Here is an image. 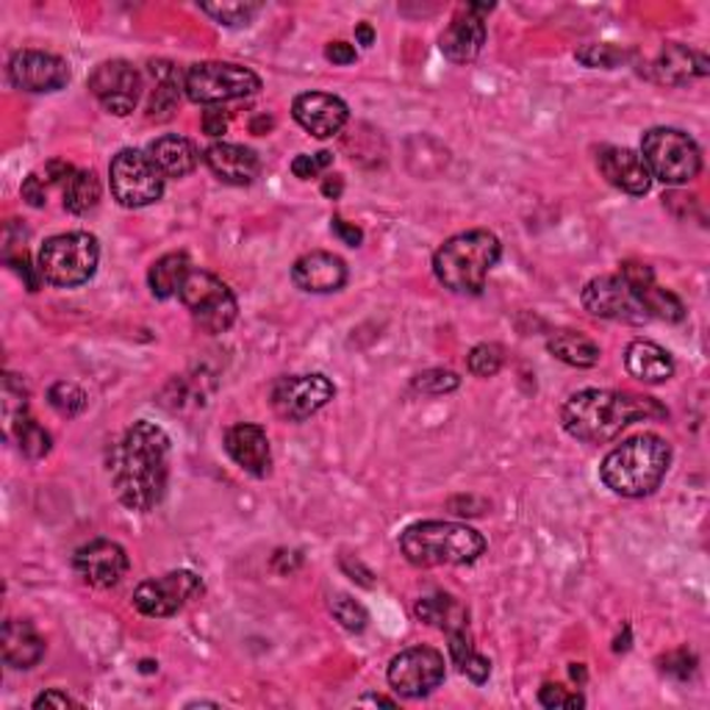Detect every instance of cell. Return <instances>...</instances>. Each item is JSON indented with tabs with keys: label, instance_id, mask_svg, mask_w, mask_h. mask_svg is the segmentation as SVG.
Instances as JSON below:
<instances>
[{
	"label": "cell",
	"instance_id": "obj_1",
	"mask_svg": "<svg viewBox=\"0 0 710 710\" xmlns=\"http://www.w3.org/2000/svg\"><path fill=\"white\" fill-rule=\"evenodd\" d=\"M170 436L156 422H133L111 452V483L126 508L148 513L164 500L170 483Z\"/></svg>",
	"mask_w": 710,
	"mask_h": 710
},
{
	"label": "cell",
	"instance_id": "obj_2",
	"mask_svg": "<svg viewBox=\"0 0 710 710\" xmlns=\"http://www.w3.org/2000/svg\"><path fill=\"white\" fill-rule=\"evenodd\" d=\"M663 417H669V411L652 397L613 389L574 391L561 408L563 430L586 444H606L633 422Z\"/></svg>",
	"mask_w": 710,
	"mask_h": 710
},
{
	"label": "cell",
	"instance_id": "obj_3",
	"mask_svg": "<svg viewBox=\"0 0 710 710\" xmlns=\"http://www.w3.org/2000/svg\"><path fill=\"white\" fill-rule=\"evenodd\" d=\"M669 467H672V444L658 433H641L608 452L600 478L613 494L639 500L663 483Z\"/></svg>",
	"mask_w": 710,
	"mask_h": 710
},
{
	"label": "cell",
	"instance_id": "obj_4",
	"mask_svg": "<svg viewBox=\"0 0 710 710\" xmlns=\"http://www.w3.org/2000/svg\"><path fill=\"white\" fill-rule=\"evenodd\" d=\"M502 256V242L491 231H463L447 239L433 256V272L456 294H480L486 278Z\"/></svg>",
	"mask_w": 710,
	"mask_h": 710
},
{
	"label": "cell",
	"instance_id": "obj_5",
	"mask_svg": "<svg viewBox=\"0 0 710 710\" xmlns=\"http://www.w3.org/2000/svg\"><path fill=\"white\" fill-rule=\"evenodd\" d=\"M400 550L413 567H463L486 552L483 533L458 522H417L402 530Z\"/></svg>",
	"mask_w": 710,
	"mask_h": 710
},
{
	"label": "cell",
	"instance_id": "obj_6",
	"mask_svg": "<svg viewBox=\"0 0 710 710\" xmlns=\"http://www.w3.org/2000/svg\"><path fill=\"white\" fill-rule=\"evenodd\" d=\"M100 244L92 233L70 231L44 239L37 253V267L42 281L59 289H76L92 281L98 272Z\"/></svg>",
	"mask_w": 710,
	"mask_h": 710
},
{
	"label": "cell",
	"instance_id": "obj_7",
	"mask_svg": "<svg viewBox=\"0 0 710 710\" xmlns=\"http://www.w3.org/2000/svg\"><path fill=\"white\" fill-rule=\"evenodd\" d=\"M641 159L652 181H661L667 187H686L702 172L700 144L680 128H650L641 139Z\"/></svg>",
	"mask_w": 710,
	"mask_h": 710
},
{
	"label": "cell",
	"instance_id": "obj_8",
	"mask_svg": "<svg viewBox=\"0 0 710 710\" xmlns=\"http://www.w3.org/2000/svg\"><path fill=\"white\" fill-rule=\"evenodd\" d=\"M261 89V78L250 67L228 61H200L183 76V92L198 106H220L250 98Z\"/></svg>",
	"mask_w": 710,
	"mask_h": 710
},
{
	"label": "cell",
	"instance_id": "obj_9",
	"mask_svg": "<svg viewBox=\"0 0 710 710\" xmlns=\"http://www.w3.org/2000/svg\"><path fill=\"white\" fill-rule=\"evenodd\" d=\"M178 298H181V303L192 314L194 326L200 331L211 333V337L231 331V326L239 317L237 294L231 292V287L226 281H220V278L206 270L189 272Z\"/></svg>",
	"mask_w": 710,
	"mask_h": 710
},
{
	"label": "cell",
	"instance_id": "obj_10",
	"mask_svg": "<svg viewBox=\"0 0 710 710\" xmlns=\"http://www.w3.org/2000/svg\"><path fill=\"white\" fill-rule=\"evenodd\" d=\"M164 181L159 167L150 161L148 153L142 150L126 148L111 159L109 164V183L111 194L126 209H144L161 200L164 194Z\"/></svg>",
	"mask_w": 710,
	"mask_h": 710
},
{
	"label": "cell",
	"instance_id": "obj_11",
	"mask_svg": "<svg viewBox=\"0 0 710 710\" xmlns=\"http://www.w3.org/2000/svg\"><path fill=\"white\" fill-rule=\"evenodd\" d=\"M580 300H583V309L591 317H600V320L628 322V326H644V322H650V311L644 306V289H636L622 276L591 278L586 283Z\"/></svg>",
	"mask_w": 710,
	"mask_h": 710
},
{
	"label": "cell",
	"instance_id": "obj_12",
	"mask_svg": "<svg viewBox=\"0 0 710 710\" xmlns=\"http://www.w3.org/2000/svg\"><path fill=\"white\" fill-rule=\"evenodd\" d=\"M389 686L406 700H422L433 694L447 678V661L433 647H408L389 663Z\"/></svg>",
	"mask_w": 710,
	"mask_h": 710
},
{
	"label": "cell",
	"instance_id": "obj_13",
	"mask_svg": "<svg viewBox=\"0 0 710 710\" xmlns=\"http://www.w3.org/2000/svg\"><path fill=\"white\" fill-rule=\"evenodd\" d=\"M337 397V386L320 372L287 374L272 386V408L289 422H306Z\"/></svg>",
	"mask_w": 710,
	"mask_h": 710
},
{
	"label": "cell",
	"instance_id": "obj_14",
	"mask_svg": "<svg viewBox=\"0 0 710 710\" xmlns=\"http://www.w3.org/2000/svg\"><path fill=\"white\" fill-rule=\"evenodd\" d=\"M200 591H203V580L189 569H178V572H167L161 578L139 583L133 591V608L142 617L167 619L181 611Z\"/></svg>",
	"mask_w": 710,
	"mask_h": 710
},
{
	"label": "cell",
	"instance_id": "obj_15",
	"mask_svg": "<svg viewBox=\"0 0 710 710\" xmlns=\"http://www.w3.org/2000/svg\"><path fill=\"white\" fill-rule=\"evenodd\" d=\"M89 92L98 98L109 114L128 117L142 98V76L137 67L126 59L103 61L89 76Z\"/></svg>",
	"mask_w": 710,
	"mask_h": 710
},
{
	"label": "cell",
	"instance_id": "obj_16",
	"mask_svg": "<svg viewBox=\"0 0 710 710\" xmlns=\"http://www.w3.org/2000/svg\"><path fill=\"white\" fill-rule=\"evenodd\" d=\"M9 81L31 94L59 92L70 83V64L44 50H17L9 59Z\"/></svg>",
	"mask_w": 710,
	"mask_h": 710
},
{
	"label": "cell",
	"instance_id": "obj_17",
	"mask_svg": "<svg viewBox=\"0 0 710 710\" xmlns=\"http://www.w3.org/2000/svg\"><path fill=\"white\" fill-rule=\"evenodd\" d=\"M491 9H494V3H469L452 17L450 26L439 37V48L447 61L467 64V61L478 59L486 44V37H489L483 14H489Z\"/></svg>",
	"mask_w": 710,
	"mask_h": 710
},
{
	"label": "cell",
	"instance_id": "obj_18",
	"mask_svg": "<svg viewBox=\"0 0 710 710\" xmlns=\"http://www.w3.org/2000/svg\"><path fill=\"white\" fill-rule=\"evenodd\" d=\"M78 578L94 589H114L128 572V556L117 541L94 539L83 544L72 558Z\"/></svg>",
	"mask_w": 710,
	"mask_h": 710
},
{
	"label": "cell",
	"instance_id": "obj_19",
	"mask_svg": "<svg viewBox=\"0 0 710 710\" xmlns=\"http://www.w3.org/2000/svg\"><path fill=\"white\" fill-rule=\"evenodd\" d=\"M292 117L303 131L317 139H331L344 131L350 120V109L342 98L328 92H303L294 98Z\"/></svg>",
	"mask_w": 710,
	"mask_h": 710
},
{
	"label": "cell",
	"instance_id": "obj_20",
	"mask_svg": "<svg viewBox=\"0 0 710 710\" xmlns=\"http://www.w3.org/2000/svg\"><path fill=\"white\" fill-rule=\"evenodd\" d=\"M597 170L611 187L622 189L624 194H633V198H644L652 189V176L644 159L630 148H617V144L600 148L597 150Z\"/></svg>",
	"mask_w": 710,
	"mask_h": 710
},
{
	"label": "cell",
	"instance_id": "obj_21",
	"mask_svg": "<svg viewBox=\"0 0 710 710\" xmlns=\"http://www.w3.org/2000/svg\"><path fill=\"white\" fill-rule=\"evenodd\" d=\"M292 283L300 292L309 294L339 292L348 283V264L339 256L326 253V250H314V253H306L294 261Z\"/></svg>",
	"mask_w": 710,
	"mask_h": 710
},
{
	"label": "cell",
	"instance_id": "obj_22",
	"mask_svg": "<svg viewBox=\"0 0 710 710\" xmlns=\"http://www.w3.org/2000/svg\"><path fill=\"white\" fill-rule=\"evenodd\" d=\"M226 452L233 458L237 467H242L244 472L256 474V478H264L272 467L270 439H267V430L261 428V424H253V422L233 424V428L226 433Z\"/></svg>",
	"mask_w": 710,
	"mask_h": 710
},
{
	"label": "cell",
	"instance_id": "obj_23",
	"mask_svg": "<svg viewBox=\"0 0 710 710\" xmlns=\"http://www.w3.org/2000/svg\"><path fill=\"white\" fill-rule=\"evenodd\" d=\"M203 159L209 164V170L222 183H231V187H248V183H253L261 167L256 150L233 142H214L206 150Z\"/></svg>",
	"mask_w": 710,
	"mask_h": 710
},
{
	"label": "cell",
	"instance_id": "obj_24",
	"mask_svg": "<svg viewBox=\"0 0 710 710\" xmlns=\"http://www.w3.org/2000/svg\"><path fill=\"white\" fill-rule=\"evenodd\" d=\"M656 78L667 87H686L691 83L694 78H702L710 72V61L706 53L700 50H691L689 44H680V42H669L667 48L661 50L656 61Z\"/></svg>",
	"mask_w": 710,
	"mask_h": 710
},
{
	"label": "cell",
	"instance_id": "obj_25",
	"mask_svg": "<svg viewBox=\"0 0 710 710\" xmlns=\"http://www.w3.org/2000/svg\"><path fill=\"white\" fill-rule=\"evenodd\" d=\"M144 153L150 156V161L159 167L164 178H187L200 164L198 144L187 137H178V133H164V137L153 139Z\"/></svg>",
	"mask_w": 710,
	"mask_h": 710
},
{
	"label": "cell",
	"instance_id": "obj_26",
	"mask_svg": "<svg viewBox=\"0 0 710 710\" xmlns=\"http://www.w3.org/2000/svg\"><path fill=\"white\" fill-rule=\"evenodd\" d=\"M624 367L633 374L636 380L647 386H661L667 380H672L674 374V358L667 348L656 342H647V339H636L624 350Z\"/></svg>",
	"mask_w": 710,
	"mask_h": 710
},
{
	"label": "cell",
	"instance_id": "obj_27",
	"mask_svg": "<svg viewBox=\"0 0 710 710\" xmlns=\"http://www.w3.org/2000/svg\"><path fill=\"white\" fill-rule=\"evenodd\" d=\"M3 661L11 669H33L44 658V639L31 622L9 619L3 624Z\"/></svg>",
	"mask_w": 710,
	"mask_h": 710
},
{
	"label": "cell",
	"instance_id": "obj_28",
	"mask_svg": "<svg viewBox=\"0 0 710 710\" xmlns=\"http://www.w3.org/2000/svg\"><path fill=\"white\" fill-rule=\"evenodd\" d=\"M150 72L156 78V87H153V98H150L148 106V117L150 120H170L172 111L178 109V100H181L183 92V81L178 76V70L167 61H150Z\"/></svg>",
	"mask_w": 710,
	"mask_h": 710
},
{
	"label": "cell",
	"instance_id": "obj_29",
	"mask_svg": "<svg viewBox=\"0 0 710 710\" xmlns=\"http://www.w3.org/2000/svg\"><path fill=\"white\" fill-rule=\"evenodd\" d=\"M413 611L424 624H433V628L444 630L447 636L458 633V630H469V611L450 594L422 597Z\"/></svg>",
	"mask_w": 710,
	"mask_h": 710
},
{
	"label": "cell",
	"instance_id": "obj_30",
	"mask_svg": "<svg viewBox=\"0 0 710 710\" xmlns=\"http://www.w3.org/2000/svg\"><path fill=\"white\" fill-rule=\"evenodd\" d=\"M192 272L187 253H167L159 261H153L148 272V287L153 292L156 300H170L176 294H181L183 281Z\"/></svg>",
	"mask_w": 710,
	"mask_h": 710
},
{
	"label": "cell",
	"instance_id": "obj_31",
	"mask_svg": "<svg viewBox=\"0 0 710 710\" xmlns=\"http://www.w3.org/2000/svg\"><path fill=\"white\" fill-rule=\"evenodd\" d=\"M547 350L558 358V361L569 363V367H578V369H589L600 363V344L591 342L589 337L583 333H574V331H558L556 337L547 342Z\"/></svg>",
	"mask_w": 710,
	"mask_h": 710
},
{
	"label": "cell",
	"instance_id": "obj_32",
	"mask_svg": "<svg viewBox=\"0 0 710 710\" xmlns=\"http://www.w3.org/2000/svg\"><path fill=\"white\" fill-rule=\"evenodd\" d=\"M61 198L70 214H89L100 200V181L92 170H72L61 183Z\"/></svg>",
	"mask_w": 710,
	"mask_h": 710
},
{
	"label": "cell",
	"instance_id": "obj_33",
	"mask_svg": "<svg viewBox=\"0 0 710 710\" xmlns=\"http://www.w3.org/2000/svg\"><path fill=\"white\" fill-rule=\"evenodd\" d=\"M9 433H14L17 447H20L22 456L33 458V461L48 456L50 447H53V439H50L48 430H44L39 422H33L31 417L17 419V422L9 428Z\"/></svg>",
	"mask_w": 710,
	"mask_h": 710
},
{
	"label": "cell",
	"instance_id": "obj_34",
	"mask_svg": "<svg viewBox=\"0 0 710 710\" xmlns=\"http://www.w3.org/2000/svg\"><path fill=\"white\" fill-rule=\"evenodd\" d=\"M48 402H50V408H53V411L59 413V417L72 419V417H78V413L87 411L89 397H87V391L81 389V386L67 383V380H59V383L50 386Z\"/></svg>",
	"mask_w": 710,
	"mask_h": 710
},
{
	"label": "cell",
	"instance_id": "obj_35",
	"mask_svg": "<svg viewBox=\"0 0 710 710\" xmlns=\"http://www.w3.org/2000/svg\"><path fill=\"white\" fill-rule=\"evenodd\" d=\"M644 306L650 311V320H663V322H680L686 317L683 303L674 298L667 289L650 287L644 289Z\"/></svg>",
	"mask_w": 710,
	"mask_h": 710
},
{
	"label": "cell",
	"instance_id": "obj_36",
	"mask_svg": "<svg viewBox=\"0 0 710 710\" xmlns=\"http://www.w3.org/2000/svg\"><path fill=\"white\" fill-rule=\"evenodd\" d=\"M200 11L214 17L220 26L239 28V26H248V22L259 14L261 3H203L200 6Z\"/></svg>",
	"mask_w": 710,
	"mask_h": 710
},
{
	"label": "cell",
	"instance_id": "obj_37",
	"mask_svg": "<svg viewBox=\"0 0 710 710\" xmlns=\"http://www.w3.org/2000/svg\"><path fill=\"white\" fill-rule=\"evenodd\" d=\"M28 411V389L17 374L6 372L3 378V419L6 428L17 422L20 417H26Z\"/></svg>",
	"mask_w": 710,
	"mask_h": 710
},
{
	"label": "cell",
	"instance_id": "obj_38",
	"mask_svg": "<svg viewBox=\"0 0 710 710\" xmlns=\"http://www.w3.org/2000/svg\"><path fill=\"white\" fill-rule=\"evenodd\" d=\"M331 613L337 617V622L342 624L350 633H361L369 622V613L361 602H356L350 594H337L331 600Z\"/></svg>",
	"mask_w": 710,
	"mask_h": 710
},
{
	"label": "cell",
	"instance_id": "obj_39",
	"mask_svg": "<svg viewBox=\"0 0 710 710\" xmlns=\"http://www.w3.org/2000/svg\"><path fill=\"white\" fill-rule=\"evenodd\" d=\"M574 59L586 67H594V70H600V67L602 70H613V67H619L628 59V53L613 48V44H586V48H580L574 53Z\"/></svg>",
	"mask_w": 710,
	"mask_h": 710
},
{
	"label": "cell",
	"instance_id": "obj_40",
	"mask_svg": "<svg viewBox=\"0 0 710 710\" xmlns=\"http://www.w3.org/2000/svg\"><path fill=\"white\" fill-rule=\"evenodd\" d=\"M467 367L474 378H494L502 369V348L500 344H478L469 353Z\"/></svg>",
	"mask_w": 710,
	"mask_h": 710
},
{
	"label": "cell",
	"instance_id": "obj_41",
	"mask_svg": "<svg viewBox=\"0 0 710 710\" xmlns=\"http://www.w3.org/2000/svg\"><path fill=\"white\" fill-rule=\"evenodd\" d=\"M458 386H461V378L450 369H428V372L413 378V389L422 391V394H450Z\"/></svg>",
	"mask_w": 710,
	"mask_h": 710
},
{
	"label": "cell",
	"instance_id": "obj_42",
	"mask_svg": "<svg viewBox=\"0 0 710 710\" xmlns=\"http://www.w3.org/2000/svg\"><path fill=\"white\" fill-rule=\"evenodd\" d=\"M331 164H333V153H328V150H320V153H300L292 159V172L294 178H300V181H311V178L326 172Z\"/></svg>",
	"mask_w": 710,
	"mask_h": 710
},
{
	"label": "cell",
	"instance_id": "obj_43",
	"mask_svg": "<svg viewBox=\"0 0 710 710\" xmlns=\"http://www.w3.org/2000/svg\"><path fill=\"white\" fill-rule=\"evenodd\" d=\"M539 702L544 708H583L586 706V700L580 694H569L567 689H563V686H552V683H547L544 689L539 691Z\"/></svg>",
	"mask_w": 710,
	"mask_h": 710
},
{
	"label": "cell",
	"instance_id": "obj_44",
	"mask_svg": "<svg viewBox=\"0 0 710 710\" xmlns=\"http://www.w3.org/2000/svg\"><path fill=\"white\" fill-rule=\"evenodd\" d=\"M661 663H663V672L672 674V678H678V680H689L697 669V658L691 656L689 650L669 652V656L663 658Z\"/></svg>",
	"mask_w": 710,
	"mask_h": 710
},
{
	"label": "cell",
	"instance_id": "obj_45",
	"mask_svg": "<svg viewBox=\"0 0 710 710\" xmlns=\"http://www.w3.org/2000/svg\"><path fill=\"white\" fill-rule=\"evenodd\" d=\"M6 264H9L11 270L22 278V281H26L28 292H37L39 283H42V272H39V267H31V261H28L26 253L6 256Z\"/></svg>",
	"mask_w": 710,
	"mask_h": 710
},
{
	"label": "cell",
	"instance_id": "obj_46",
	"mask_svg": "<svg viewBox=\"0 0 710 710\" xmlns=\"http://www.w3.org/2000/svg\"><path fill=\"white\" fill-rule=\"evenodd\" d=\"M22 200L33 209H44L48 206V183H44L42 176L31 172V176L22 181Z\"/></svg>",
	"mask_w": 710,
	"mask_h": 710
},
{
	"label": "cell",
	"instance_id": "obj_47",
	"mask_svg": "<svg viewBox=\"0 0 710 710\" xmlns=\"http://www.w3.org/2000/svg\"><path fill=\"white\" fill-rule=\"evenodd\" d=\"M461 674H467L469 680H472V683H486V680H489V674H491V661L486 656H480V652H472V656L467 658V661L461 663Z\"/></svg>",
	"mask_w": 710,
	"mask_h": 710
},
{
	"label": "cell",
	"instance_id": "obj_48",
	"mask_svg": "<svg viewBox=\"0 0 710 710\" xmlns=\"http://www.w3.org/2000/svg\"><path fill=\"white\" fill-rule=\"evenodd\" d=\"M331 231L337 233V237L342 239L344 244H350V248H358V244L363 242V231H361V228L350 226V222H344L342 217H333V220H331Z\"/></svg>",
	"mask_w": 710,
	"mask_h": 710
},
{
	"label": "cell",
	"instance_id": "obj_49",
	"mask_svg": "<svg viewBox=\"0 0 710 710\" xmlns=\"http://www.w3.org/2000/svg\"><path fill=\"white\" fill-rule=\"evenodd\" d=\"M356 56V48L350 42H331L326 48V59L333 61V64H353Z\"/></svg>",
	"mask_w": 710,
	"mask_h": 710
},
{
	"label": "cell",
	"instance_id": "obj_50",
	"mask_svg": "<svg viewBox=\"0 0 710 710\" xmlns=\"http://www.w3.org/2000/svg\"><path fill=\"white\" fill-rule=\"evenodd\" d=\"M70 706H78L76 700H72L70 694H64V691H44V694H39L37 700H33V708H70Z\"/></svg>",
	"mask_w": 710,
	"mask_h": 710
},
{
	"label": "cell",
	"instance_id": "obj_51",
	"mask_svg": "<svg viewBox=\"0 0 710 710\" xmlns=\"http://www.w3.org/2000/svg\"><path fill=\"white\" fill-rule=\"evenodd\" d=\"M203 131L209 133V137H222V133L228 131V117L222 114V111L211 109L203 114Z\"/></svg>",
	"mask_w": 710,
	"mask_h": 710
},
{
	"label": "cell",
	"instance_id": "obj_52",
	"mask_svg": "<svg viewBox=\"0 0 710 710\" xmlns=\"http://www.w3.org/2000/svg\"><path fill=\"white\" fill-rule=\"evenodd\" d=\"M342 189H344V181L339 176L326 178V183H322V194H326V198H333V200L342 194Z\"/></svg>",
	"mask_w": 710,
	"mask_h": 710
},
{
	"label": "cell",
	"instance_id": "obj_53",
	"mask_svg": "<svg viewBox=\"0 0 710 710\" xmlns=\"http://www.w3.org/2000/svg\"><path fill=\"white\" fill-rule=\"evenodd\" d=\"M356 39H358V44H363V48H372V44H374L372 26H367V22H361V26L356 28Z\"/></svg>",
	"mask_w": 710,
	"mask_h": 710
},
{
	"label": "cell",
	"instance_id": "obj_54",
	"mask_svg": "<svg viewBox=\"0 0 710 710\" xmlns=\"http://www.w3.org/2000/svg\"><path fill=\"white\" fill-rule=\"evenodd\" d=\"M358 706H386V708H394L397 702L389 700V697H380V694H369L358 700Z\"/></svg>",
	"mask_w": 710,
	"mask_h": 710
},
{
	"label": "cell",
	"instance_id": "obj_55",
	"mask_svg": "<svg viewBox=\"0 0 710 710\" xmlns=\"http://www.w3.org/2000/svg\"><path fill=\"white\" fill-rule=\"evenodd\" d=\"M569 672H572V678L580 680V683H583V680H586V672H583V667H580V663H574V667L569 669Z\"/></svg>",
	"mask_w": 710,
	"mask_h": 710
}]
</instances>
